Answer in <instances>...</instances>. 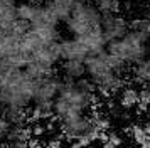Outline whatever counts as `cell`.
Masks as SVG:
<instances>
[{"label": "cell", "mask_w": 150, "mask_h": 148, "mask_svg": "<svg viewBox=\"0 0 150 148\" xmlns=\"http://www.w3.org/2000/svg\"><path fill=\"white\" fill-rule=\"evenodd\" d=\"M105 49L111 56L118 57L125 66H130V64L137 66L149 56L150 39L147 34L138 29H128V32L125 35L113 42H108Z\"/></svg>", "instance_id": "1"}, {"label": "cell", "mask_w": 150, "mask_h": 148, "mask_svg": "<svg viewBox=\"0 0 150 148\" xmlns=\"http://www.w3.org/2000/svg\"><path fill=\"white\" fill-rule=\"evenodd\" d=\"M103 13L98 10L93 0H78L74 10L64 20L68 32L73 37H81L101 29Z\"/></svg>", "instance_id": "2"}, {"label": "cell", "mask_w": 150, "mask_h": 148, "mask_svg": "<svg viewBox=\"0 0 150 148\" xmlns=\"http://www.w3.org/2000/svg\"><path fill=\"white\" fill-rule=\"evenodd\" d=\"M130 24L128 20L122 17L120 13H103L101 17V34L105 42H113L120 39L122 35L128 32Z\"/></svg>", "instance_id": "3"}, {"label": "cell", "mask_w": 150, "mask_h": 148, "mask_svg": "<svg viewBox=\"0 0 150 148\" xmlns=\"http://www.w3.org/2000/svg\"><path fill=\"white\" fill-rule=\"evenodd\" d=\"M59 49H61L62 61H83L84 62V59L91 56L88 47L84 46L78 37L59 40Z\"/></svg>", "instance_id": "4"}, {"label": "cell", "mask_w": 150, "mask_h": 148, "mask_svg": "<svg viewBox=\"0 0 150 148\" xmlns=\"http://www.w3.org/2000/svg\"><path fill=\"white\" fill-rule=\"evenodd\" d=\"M61 69L64 74V79L69 81H76L86 74V67H84L83 61H64Z\"/></svg>", "instance_id": "5"}, {"label": "cell", "mask_w": 150, "mask_h": 148, "mask_svg": "<svg viewBox=\"0 0 150 148\" xmlns=\"http://www.w3.org/2000/svg\"><path fill=\"white\" fill-rule=\"evenodd\" d=\"M138 104V91L135 87H125L120 94V106L125 109H130Z\"/></svg>", "instance_id": "6"}, {"label": "cell", "mask_w": 150, "mask_h": 148, "mask_svg": "<svg viewBox=\"0 0 150 148\" xmlns=\"http://www.w3.org/2000/svg\"><path fill=\"white\" fill-rule=\"evenodd\" d=\"M132 136H133V140H135L138 145H142V143H145V141L149 140V135L145 131V128H142V126L132 128Z\"/></svg>", "instance_id": "7"}, {"label": "cell", "mask_w": 150, "mask_h": 148, "mask_svg": "<svg viewBox=\"0 0 150 148\" xmlns=\"http://www.w3.org/2000/svg\"><path fill=\"white\" fill-rule=\"evenodd\" d=\"M142 2H145V4H149L150 5V0H142Z\"/></svg>", "instance_id": "8"}, {"label": "cell", "mask_w": 150, "mask_h": 148, "mask_svg": "<svg viewBox=\"0 0 150 148\" xmlns=\"http://www.w3.org/2000/svg\"><path fill=\"white\" fill-rule=\"evenodd\" d=\"M0 2H2V0H0Z\"/></svg>", "instance_id": "9"}]
</instances>
